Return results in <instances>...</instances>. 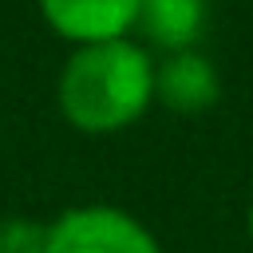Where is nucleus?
Masks as SVG:
<instances>
[{"mask_svg": "<svg viewBox=\"0 0 253 253\" xmlns=\"http://www.w3.org/2000/svg\"><path fill=\"white\" fill-rule=\"evenodd\" d=\"M150 99H154V63L126 36L83 43L63 63L59 111L71 126L87 134H111L130 126L150 107Z\"/></svg>", "mask_w": 253, "mask_h": 253, "instance_id": "1", "label": "nucleus"}, {"mask_svg": "<svg viewBox=\"0 0 253 253\" xmlns=\"http://www.w3.org/2000/svg\"><path fill=\"white\" fill-rule=\"evenodd\" d=\"M47 253H162L150 229L115 206H75L47 225Z\"/></svg>", "mask_w": 253, "mask_h": 253, "instance_id": "2", "label": "nucleus"}, {"mask_svg": "<svg viewBox=\"0 0 253 253\" xmlns=\"http://www.w3.org/2000/svg\"><path fill=\"white\" fill-rule=\"evenodd\" d=\"M47 28L75 47L123 40L138 20V0H40Z\"/></svg>", "mask_w": 253, "mask_h": 253, "instance_id": "3", "label": "nucleus"}, {"mask_svg": "<svg viewBox=\"0 0 253 253\" xmlns=\"http://www.w3.org/2000/svg\"><path fill=\"white\" fill-rule=\"evenodd\" d=\"M154 99L170 111H202L217 99V71L198 51H170L154 67Z\"/></svg>", "mask_w": 253, "mask_h": 253, "instance_id": "4", "label": "nucleus"}, {"mask_svg": "<svg viewBox=\"0 0 253 253\" xmlns=\"http://www.w3.org/2000/svg\"><path fill=\"white\" fill-rule=\"evenodd\" d=\"M206 24V0H138V20L142 36L166 51H186Z\"/></svg>", "mask_w": 253, "mask_h": 253, "instance_id": "5", "label": "nucleus"}, {"mask_svg": "<svg viewBox=\"0 0 253 253\" xmlns=\"http://www.w3.org/2000/svg\"><path fill=\"white\" fill-rule=\"evenodd\" d=\"M0 253H47V225L32 217H0Z\"/></svg>", "mask_w": 253, "mask_h": 253, "instance_id": "6", "label": "nucleus"}, {"mask_svg": "<svg viewBox=\"0 0 253 253\" xmlns=\"http://www.w3.org/2000/svg\"><path fill=\"white\" fill-rule=\"evenodd\" d=\"M249 233H253V210H249Z\"/></svg>", "mask_w": 253, "mask_h": 253, "instance_id": "7", "label": "nucleus"}]
</instances>
